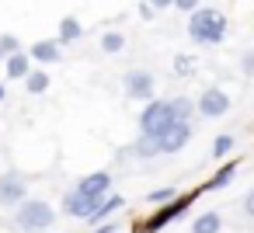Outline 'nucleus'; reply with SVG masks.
<instances>
[{
	"mask_svg": "<svg viewBox=\"0 0 254 233\" xmlns=\"http://www.w3.org/2000/svg\"><path fill=\"white\" fill-rule=\"evenodd\" d=\"M202 195V188H195V191H185V195H178L174 202H167L164 209H153L146 219H139L136 223V233H160L164 226H171L174 219H181L188 209H191V202Z\"/></svg>",
	"mask_w": 254,
	"mask_h": 233,
	"instance_id": "nucleus-3",
	"label": "nucleus"
},
{
	"mask_svg": "<svg viewBox=\"0 0 254 233\" xmlns=\"http://www.w3.org/2000/svg\"><path fill=\"white\" fill-rule=\"evenodd\" d=\"M188 39L198 46H219L226 39V14L216 7H198L188 14Z\"/></svg>",
	"mask_w": 254,
	"mask_h": 233,
	"instance_id": "nucleus-1",
	"label": "nucleus"
},
{
	"mask_svg": "<svg viewBox=\"0 0 254 233\" xmlns=\"http://www.w3.org/2000/svg\"><path fill=\"white\" fill-rule=\"evenodd\" d=\"M21 202H28V181L18 171L0 174V205L4 209H18Z\"/></svg>",
	"mask_w": 254,
	"mask_h": 233,
	"instance_id": "nucleus-6",
	"label": "nucleus"
},
{
	"mask_svg": "<svg viewBox=\"0 0 254 233\" xmlns=\"http://www.w3.org/2000/svg\"><path fill=\"white\" fill-rule=\"evenodd\" d=\"M195 101H198V115H202V118H223V115L230 112V105H233L223 87H205Z\"/></svg>",
	"mask_w": 254,
	"mask_h": 233,
	"instance_id": "nucleus-8",
	"label": "nucleus"
},
{
	"mask_svg": "<svg viewBox=\"0 0 254 233\" xmlns=\"http://www.w3.org/2000/svg\"><path fill=\"white\" fill-rule=\"evenodd\" d=\"M0 46H4L7 59H11L14 53H21V39H18V35H11V32H4V35H0Z\"/></svg>",
	"mask_w": 254,
	"mask_h": 233,
	"instance_id": "nucleus-22",
	"label": "nucleus"
},
{
	"mask_svg": "<svg viewBox=\"0 0 254 233\" xmlns=\"http://www.w3.org/2000/svg\"><path fill=\"white\" fill-rule=\"evenodd\" d=\"M56 226V209L42 198H28L14 209V230L21 233H46Z\"/></svg>",
	"mask_w": 254,
	"mask_h": 233,
	"instance_id": "nucleus-2",
	"label": "nucleus"
},
{
	"mask_svg": "<svg viewBox=\"0 0 254 233\" xmlns=\"http://www.w3.org/2000/svg\"><path fill=\"white\" fill-rule=\"evenodd\" d=\"M240 70H244L247 77L254 73V53H244V56H240Z\"/></svg>",
	"mask_w": 254,
	"mask_h": 233,
	"instance_id": "nucleus-26",
	"label": "nucleus"
},
{
	"mask_svg": "<svg viewBox=\"0 0 254 233\" xmlns=\"http://www.w3.org/2000/svg\"><path fill=\"white\" fill-rule=\"evenodd\" d=\"M171 101H174L178 122H191V118L198 115V101H191V98H185V94H178V98H171Z\"/></svg>",
	"mask_w": 254,
	"mask_h": 233,
	"instance_id": "nucleus-17",
	"label": "nucleus"
},
{
	"mask_svg": "<svg viewBox=\"0 0 254 233\" xmlns=\"http://www.w3.org/2000/svg\"><path fill=\"white\" fill-rule=\"evenodd\" d=\"M150 4H153L157 11H167V7H174V0H150Z\"/></svg>",
	"mask_w": 254,
	"mask_h": 233,
	"instance_id": "nucleus-28",
	"label": "nucleus"
},
{
	"mask_svg": "<svg viewBox=\"0 0 254 233\" xmlns=\"http://www.w3.org/2000/svg\"><path fill=\"white\" fill-rule=\"evenodd\" d=\"M91 233H119V223H101V226H94Z\"/></svg>",
	"mask_w": 254,
	"mask_h": 233,
	"instance_id": "nucleus-27",
	"label": "nucleus"
},
{
	"mask_svg": "<svg viewBox=\"0 0 254 233\" xmlns=\"http://www.w3.org/2000/svg\"><path fill=\"white\" fill-rule=\"evenodd\" d=\"M126 209V198L122 195H108V198H101V205L94 209V216L87 219L91 226H101V223H108V216H115V212H122Z\"/></svg>",
	"mask_w": 254,
	"mask_h": 233,
	"instance_id": "nucleus-13",
	"label": "nucleus"
},
{
	"mask_svg": "<svg viewBox=\"0 0 254 233\" xmlns=\"http://www.w3.org/2000/svg\"><path fill=\"white\" fill-rule=\"evenodd\" d=\"M223 230V216L216 209H205L191 219V233H219Z\"/></svg>",
	"mask_w": 254,
	"mask_h": 233,
	"instance_id": "nucleus-14",
	"label": "nucleus"
},
{
	"mask_svg": "<svg viewBox=\"0 0 254 233\" xmlns=\"http://www.w3.org/2000/svg\"><path fill=\"white\" fill-rule=\"evenodd\" d=\"M237 171H240V160H226V164L202 184V191H223V188H230V181L237 177Z\"/></svg>",
	"mask_w": 254,
	"mask_h": 233,
	"instance_id": "nucleus-11",
	"label": "nucleus"
},
{
	"mask_svg": "<svg viewBox=\"0 0 254 233\" xmlns=\"http://www.w3.org/2000/svg\"><path fill=\"white\" fill-rule=\"evenodd\" d=\"M139 18H143V21H153V18H157V7L150 4V0H143V4H139Z\"/></svg>",
	"mask_w": 254,
	"mask_h": 233,
	"instance_id": "nucleus-25",
	"label": "nucleus"
},
{
	"mask_svg": "<svg viewBox=\"0 0 254 233\" xmlns=\"http://www.w3.org/2000/svg\"><path fill=\"white\" fill-rule=\"evenodd\" d=\"M84 198H91V202H101V198H108V195H115V177L108 174V171H94V174H84L77 184H73Z\"/></svg>",
	"mask_w": 254,
	"mask_h": 233,
	"instance_id": "nucleus-7",
	"label": "nucleus"
},
{
	"mask_svg": "<svg viewBox=\"0 0 254 233\" xmlns=\"http://www.w3.org/2000/svg\"><path fill=\"white\" fill-rule=\"evenodd\" d=\"M28 53H32V59L42 63V66H53V63L63 59V46H60V39H39V42L28 46Z\"/></svg>",
	"mask_w": 254,
	"mask_h": 233,
	"instance_id": "nucleus-10",
	"label": "nucleus"
},
{
	"mask_svg": "<svg viewBox=\"0 0 254 233\" xmlns=\"http://www.w3.org/2000/svg\"><path fill=\"white\" fill-rule=\"evenodd\" d=\"M174 198H178V191H174V188H153V191L146 195V202H150V205H167V202H174Z\"/></svg>",
	"mask_w": 254,
	"mask_h": 233,
	"instance_id": "nucleus-21",
	"label": "nucleus"
},
{
	"mask_svg": "<svg viewBox=\"0 0 254 233\" xmlns=\"http://www.w3.org/2000/svg\"><path fill=\"white\" fill-rule=\"evenodd\" d=\"M4 73H7V80H25L28 73H32V53H14L7 63H4Z\"/></svg>",
	"mask_w": 254,
	"mask_h": 233,
	"instance_id": "nucleus-12",
	"label": "nucleus"
},
{
	"mask_svg": "<svg viewBox=\"0 0 254 233\" xmlns=\"http://www.w3.org/2000/svg\"><path fill=\"white\" fill-rule=\"evenodd\" d=\"M202 7V0H174V11H181V14H195Z\"/></svg>",
	"mask_w": 254,
	"mask_h": 233,
	"instance_id": "nucleus-23",
	"label": "nucleus"
},
{
	"mask_svg": "<svg viewBox=\"0 0 254 233\" xmlns=\"http://www.w3.org/2000/svg\"><path fill=\"white\" fill-rule=\"evenodd\" d=\"M98 205H101V202H91V198H84L77 188H70V191L63 195V205H60V209H63L70 219H84V223H87V219L94 216V209H98Z\"/></svg>",
	"mask_w": 254,
	"mask_h": 233,
	"instance_id": "nucleus-9",
	"label": "nucleus"
},
{
	"mask_svg": "<svg viewBox=\"0 0 254 233\" xmlns=\"http://www.w3.org/2000/svg\"><path fill=\"white\" fill-rule=\"evenodd\" d=\"M178 122V115H174V101L167 98H153V101H146L143 105V112H139V136H146V139H157L160 132H167L171 125Z\"/></svg>",
	"mask_w": 254,
	"mask_h": 233,
	"instance_id": "nucleus-4",
	"label": "nucleus"
},
{
	"mask_svg": "<svg viewBox=\"0 0 254 233\" xmlns=\"http://www.w3.org/2000/svg\"><path fill=\"white\" fill-rule=\"evenodd\" d=\"M230 150H233V136H226V132H223V136H216V139H212V157H216V160H226V157H230Z\"/></svg>",
	"mask_w": 254,
	"mask_h": 233,
	"instance_id": "nucleus-20",
	"label": "nucleus"
},
{
	"mask_svg": "<svg viewBox=\"0 0 254 233\" xmlns=\"http://www.w3.org/2000/svg\"><path fill=\"white\" fill-rule=\"evenodd\" d=\"M240 209H244V216H247V219H254V188H247V191H244Z\"/></svg>",
	"mask_w": 254,
	"mask_h": 233,
	"instance_id": "nucleus-24",
	"label": "nucleus"
},
{
	"mask_svg": "<svg viewBox=\"0 0 254 233\" xmlns=\"http://www.w3.org/2000/svg\"><path fill=\"white\" fill-rule=\"evenodd\" d=\"M122 49H126V35H122V32H105V35H101V53L115 56V53H122Z\"/></svg>",
	"mask_w": 254,
	"mask_h": 233,
	"instance_id": "nucleus-18",
	"label": "nucleus"
},
{
	"mask_svg": "<svg viewBox=\"0 0 254 233\" xmlns=\"http://www.w3.org/2000/svg\"><path fill=\"white\" fill-rule=\"evenodd\" d=\"M49 84H53V77H49L46 70H32V73L25 77V91H28L32 98H39V94H46V91H49Z\"/></svg>",
	"mask_w": 254,
	"mask_h": 233,
	"instance_id": "nucleus-16",
	"label": "nucleus"
},
{
	"mask_svg": "<svg viewBox=\"0 0 254 233\" xmlns=\"http://www.w3.org/2000/svg\"><path fill=\"white\" fill-rule=\"evenodd\" d=\"M122 91H126L129 101L146 105V101H153V94H157V80H153L150 70H129V73L122 77Z\"/></svg>",
	"mask_w": 254,
	"mask_h": 233,
	"instance_id": "nucleus-5",
	"label": "nucleus"
},
{
	"mask_svg": "<svg viewBox=\"0 0 254 233\" xmlns=\"http://www.w3.org/2000/svg\"><path fill=\"white\" fill-rule=\"evenodd\" d=\"M4 98H7V87H4V84H0V101H4Z\"/></svg>",
	"mask_w": 254,
	"mask_h": 233,
	"instance_id": "nucleus-29",
	"label": "nucleus"
},
{
	"mask_svg": "<svg viewBox=\"0 0 254 233\" xmlns=\"http://www.w3.org/2000/svg\"><path fill=\"white\" fill-rule=\"evenodd\" d=\"M0 63H7V53H4V46H0Z\"/></svg>",
	"mask_w": 254,
	"mask_h": 233,
	"instance_id": "nucleus-30",
	"label": "nucleus"
},
{
	"mask_svg": "<svg viewBox=\"0 0 254 233\" xmlns=\"http://www.w3.org/2000/svg\"><path fill=\"white\" fill-rule=\"evenodd\" d=\"M191 73H195V59H191L188 53H178V56H174V77L185 80V77H191Z\"/></svg>",
	"mask_w": 254,
	"mask_h": 233,
	"instance_id": "nucleus-19",
	"label": "nucleus"
},
{
	"mask_svg": "<svg viewBox=\"0 0 254 233\" xmlns=\"http://www.w3.org/2000/svg\"><path fill=\"white\" fill-rule=\"evenodd\" d=\"M56 39H60V46H70V42H80L84 39V25L73 18V14H66L63 21H60V32H56Z\"/></svg>",
	"mask_w": 254,
	"mask_h": 233,
	"instance_id": "nucleus-15",
	"label": "nucleus"
}]
</instances>
